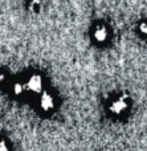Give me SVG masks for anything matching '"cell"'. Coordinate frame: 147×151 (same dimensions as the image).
Wrapping results in <instances>:
<instances>
[{"label": "cell", "mask_w": 147, "mask_h": 151, "mask_svg": "<svg viewBox=\"0 0 147 151\" xmlns=\"http://www.w3.org/2000/svg\"><path fill=\"white\" fill-rule=\"evenodd\" d=\"M0 151H11V146L7 139L0 138Z\"/></svg>", "instance_id": "obj_6"}, {"label": "cell", "mask_w": 147, "mask_h": 151, "mask_svg": "<svg viewBox=\"0 0 147 151\" xmlns=\"http://www.w3.org/2000/svg\"><path fill=\"white\" fill-rule=\"evenodd\" d=\"M4 81H5V76H4V73H1V72H0V85H1V83H4Z\"/></svg>", "instance_id": "obj_8"}, {"label": "cell", "mask_w": 147, "mask_h": 151, "mask_svg": "<svg viewBox=\"0 0 147 151\" xmlns=\"http://www.w3.org/2000/svg\"><path fill=\"white\" fill-rule=\"evenodd\" d=\"M93 37H94V40H95L97 42H103V41H106V40H108V37H109V31H108V28H106V27H103V25L97 27V28H95V31L93 32Z\"/></svg>", "instance_id": "obj_4"}, {"label": "cell", "mask_w": 147, "mask_h": 151, "mask_svg": "<svg viewBox=\"0 0 147 151\" xmlns=\"http://www.w3.org/2000/svg\"><path fill=\"white\" fill-rule=\"evenodd\" d=\"M39 107L42 113H52L56 107V99L48 91H42L39 98Z\"/></svg>", "instance_id": "obj_3"}, {"label": "cell", "mask_w": 147, "mask_h": 151, "mask_svg": "<svg viewBox=\"0 0 147 151\" xmlns=\"http://www.w3.org/2000/svg\"><path fill=\"white\" fill-rule=\"evenodd\" d=\"M139 29H141V32H142L143 35H147V23H142V24H141Z\"/></svg>", "instance_id": "obj_7"}, {"label": "cell", "mask_w": 147, "mask_h": 151, "mask_svg": "<svg viewBox=\"0 0 147 151\" xmlns=\"http://www.w3.org/2000/svg\"><path fill=\"white\" fill-rule=\"evenodd\" d=\"M24 86H25V91H29L32 94H41L44 91V81L40 74H32L24 82Z\"/></svg>", "instance_id": "obj_2"}, {"label": "cell", "mask_w": 147, "mask_h": 151, "mask_svg": "<svg viewBox=\"0 0 147 151\" xmlns=\"http://www.w3.org/2000/svg\"><path fill=\"white\" fill-rule=\"evenodd\" d=\"M12 93L15 94L16 97H20L21 94L25 93V86H24V82H15V83H13Z\"/></svg>", "instance_id": "obj_5"}, {"label": "cell", "mask_w": 147, "mask_h": 151, "mask_svg": "<svg viewBox=\"0 0 147 151\" xmlns=\"http://www.w3.org/2000/svg\"><path fill=\"white\" fill-rule=\"evenodd\" d=\"M109 113L114 117H119V115L125 114L129 109V101H127V97L121 96L114 98L113 101L109 104Z\"/></svg>", "instance_id": "obj_1"}]
</instances>
